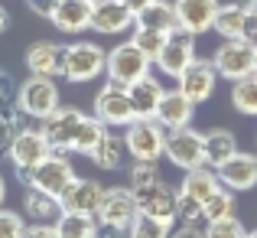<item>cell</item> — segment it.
<instances>
[{
	"mask_svg": "<svg viewBox=\"0 0 257 238\" xmlns=\"http://www.w3.org/2000/svg\"><path fill=\"white\" fill-rule=\"evenodd\" d=\"M241 39H247L251 46H257V13L247 7V17H244V30H241Z\"/></svg>",
	"mask_w": 257,
	"mask_h": 238,
	"instance_id": "obj_41",
	"label": "cell"
},
{
	"mask_svg": "<svg viewBox=\"0 0 257 238\" xmlns=\"http://www.w3.org/2000/svg\"><path fill=\"white\" fill-rule=\"evenodd\" d=\"M104 65H107V52L98 43L78 39V43L65 46L62 78H69L72 85H88V82H94L98 75H104Z\"/></svg>",
	"mask_w": 257,
	"mask_h": 238,
	"instance_id": "obj_3",
	"label": "cell"
},
{
	"mask_svg": "<svg viewBox=\"0 0 257 238\" xmlns=\"http://www.w3.org/2000/svg\"><path fill=\"white\" fill-rule=\"evenodd\" d=\"M163 92L166 88L160 85V78H153V75H144L140 82H134V85L127 88L131 105H134V118H157V108H160Z\"/></svg>",
	"mask_w": 257,
	"mask_h": 238,
	"instance_id": "obj_22",
	"label": "cell"
},
{
	"mask_svg": "<svg viewBox=\"0 0 257 238\" xmlns=\"http://www.w3.org/2000/svg\"><path fill=\"white\" fill-rule=\"evenodd\" d=\"M234 153H238V137H234L228 127H212V131H205V167L221 170Z\"/></svg>",
	"mask_w": 257,
	"mask_h": 238,
	"instance_id": "obj_23",
	"label": "cell"
},
{
	"mask_svg": "<svg viewBox=\"0 0 257 238\" xmlns=\"http://www.w3.org/2000/svg\"><path fill=\"white\" fill-rule=\"evenodd\" d=\"M94 118L104 127H127L131 121H137L134 118V105H131L127 88L107 82V85L94 95Z\"/></svg>",
	"mask_w": 257,
	"mask_h": 238,
	"instance_id": "obj_7",
	"label": "cell"
},
{
	"mask_svg": "<svg viewBox=\"0 0 257 238\" xmlns=\"http://www.w3.org/2000/svg\"><path fill=\"white\" fill-rule=\"evenodd\" d=\"M160 180H163V176L157 173V167H153V163H134V170H131V183H127V186H131L134 193H144V189L157 186Z\"/></svg>",
	"mask_w": 257,
	"mask_h": 238,
	"instance_id": "obj_35",
	"label": "cell"
},
{
	"mask_svg": "<svg viewBox=\"0 0 257 238\" xmlns=\"http://www.w3.org/2000/svg\"><path fill=\"white\" fill-rule=\"evenodd\" d=\"M131 43L137 46L140 52H144L150 62H157V56L163 52V46H166V33H157V30H147V26H134V36H131Z\"/></svg>",
	"mask_w": 257,
	"mask_h": 238,
	"instance_id": "obj_33",
	"label": "cell"
},
{
	"mask_svg": "<svg viewBox=\"0 0 257 238\" xmlns=\"http://www.w3.org/2000/svg\"><path fill=\"white\" fill-rule=\"evenodd\" d=\"M176 17H179V30L202 36L215 26V13H218V0H173Z\"/></svg>",
	"mask_w": 257,
	"mask_h": 238,
	"instance_id": "obj_14",
	"label": "cell"
},
{
	"mask_svg": "<svg viewBox=\"0 0 257 238\" xmlns=\"http://www.w3.org/2000/svg\"><path fill=\"white\" fill-rule=\"evenodd\" d=\"M166 127L157 118H137L124 127V144L134 163H157L166 157Z\"/></svg>",
	"mask_w": 257,
	"mask_h": 238,
	"instance_id": "obj_2",
	"label": "cell"
},
{
	"mask_svg": "<svg viewBox=\"0 0 257 238\" xmlns=\"http://www.w3.org/2000/svg\"><path fill=\"white\" fill-rule=\"evenodd\" d=\"M137 196H134L131 186H111L104 189L101 196V206H98V215L94 219L101 225H117V228H131V222L137 219Z\"/></svg>",
	"mask_w": 257,
	"mask_h": 238,
	"instance_id": "obj_10",
	"label": "cell"
},
{
	"mask_svg": "<svg viewBox=\"0 0 257 238\" xmlns=\"http://www.w3.org/2000/svg\"><path fill=\"white\" fill-rule=\"evenodd\" d=\"M88 4H101V0H88Z\"/></svg>",
	"mask_w": 257,
	"mask_h": 238,
	"instance_id": "obj_49",
	"label": "cell"
},
{
	"mask_svg": "<svg viewBox=\"0 0 257 238\" xmlns=\"http://www.w3.org/2000/svg\"><path fill=\"white\" fill-rule=\"evenodd\" d=\"M221 183H218V173H215L212 167H195V170H186V176H182V183H179V193L182 196H192V199H199L202 206H205V199L218 189Z\"/></svg>",
	"mask_w": 257,
	"mask_h": 238,
	"instance_id": "obj_25",
	"label": "cell"
},
{
	"mask_svg": "<svg viewBox=\"0 0 257 238\" xmlns=\"http://www.w3.org/2000/svg\"><path fill=\"white\" fill-rule=\"evenodd\" d=\"M124 153H127L124 137H120V134H114V131H107L88 157H91V163H94V167H101V170H117L120 160H124Z\"/></svg>",
	"mask_w": 257,
	"mask_h": 238,
	"instance_id": "obj_27",
	"label": "cell"
},
{
	"mask_svg": "<svg viewBox=\"0 0 257 238\" xmlns=\"http://www.w3.org/2000/svg\"><path fill=\"white\" fill-rule=\"evenodd\" d=\"M192 59H195V36L186 33V30H176V33L166 36V46H163V52L157 56V65H160L163 75L179 78V72L186 69Z\"/></svg>",
	"mask_w": 257,
	"mask_h": 238,
	"instance_id": "obj_13",
	"label": "cell"
},
{
	"mask_svg": "<svg viewBox=\"0 0 257 238\" xmlns=\"http://www.w3.org/2000/svg\"><path fill=\"white\" fill-rule=\"evenodd\" d=\"M120 4H124L127 10L134 13V17H137V13H144L147 7H150V4H157V0H120Z\"/></svg>",
	"mask_w": 257,
	"mask_h": 238,
	"instance_id": "obj_43",
	"label": "cell"
},
{
	"mask_svg": "<svg viewBox=\"0 0 257 238\" xmlns=\"http://www.w3.org/2000/svg\"><path fill=\"white\" fill-rule=\"evenodd\" d=\"M131 26H137V17L120 0H101V4H94V10H91V30L94 33L117 36V33H127Z\"/></svg>",
	"mask_w": 257,
	"mask_h": 238,
	"instance_id": "obj_15",
	"label": "cell"
},
{
	"mask_svg": "<svg viewBox=\"0 0 257 238\" xmlns=\"http://www.w3.org/2000/svg\"><path fill=\"white\" fill-rule=\"evenodd\" d=\"M75 180H78V176H75L72 160L65 157L62 150H52L49 157L33 170V183H30V186H36V189H43V193H49V196L59 199V196H62Z\"/></svg>",
	"mask_w": 257,
	"mask_h": 238,
	"instance_id": "obj_8",
	"label": "cell"
},
{
	"mask_svg": "<svg viewBox=\"0 0 257 238\" xmlns=\"http://www.w3.org/2000/svg\"><path fill=\"white\" fill-rule=\"evenodd\" d=\"M62 59H65V46L43 39V43H33L26 49V69H30V75L56 78L62 75Z\"/></svg>",
	"mask_w": 257,
	"mask_h": 238,
	"instance_id": "obj_20",
	"label": "cell"
},
{
	"mask_svg": "<svg viewBox=\"0 0 257 238\" xmlns=\"http://www.w3.org/2000/svg\"><path fill=\"white\" fill-rule=\"evenodd\" d=\"M82 118L85 114L78 111V108H62L59 105L49 118H43V127H39V131L46 134V140L52 144V150L72 153V144H75V134H78Z\"/></svg>",
	"mask_w": 257,
	"mask_h": 238,
	"instance_id": "obj_12",
	"label": "cell"
},
{
	"mask_svg": "<svg viewBox=\"0 0 257 238\" xmlns=\"http://www.w3.org/2000/svg\"><path fill=\"white\" fill-rule=\"evenodd\" d=\"M176 219L182 222V225H195L199 219H205V212H202V202L192 199V196H182L176 199Z\"/></svg>",
	"mask_w": 257,
	"mask_h": 238,
	"instance_id": "obj_38",
	"label": "cell"
},
{
	"mask_svg": "<svg viewBox=\"0 0 257 238\" xmlns=\"http://www.w3.org/2000/svg\"><path fill=\"white\" fill-rule=\"evenodd\" d=\"M101 196H104V186L98 180H85L78 176L62 196V212H82V215H98V206H101Z\"/></svg>",
	"mask_w": 257,
	"mask_h": 238,
	"instance_id": "obj_16",
	"label": "cell"
},
{
	"mask_svg": "<svg viewBox=\"0 0 257 238\" xmlns=\"http://www.w3.org/2000/svg\"><path fill=\"white\" fill-rule=\"evenodd\" d=\"M7 26H10V13L7 7H0V33H7Z\"/></svg>",
	"mask_w": 257,
	"mask_h": 238,
	"instance_id": "obj_45",
	"label": "cell"
},
{
	"mask_svg": "<svg viewBox=\"0 0 257 238\" xmlns=\"http://www.w3.org/2000/svg\"><path fill=\"white\" fill-rule=\"evenodd\" d=\"M52 153V144L46 140V134L39 127H23L20 134H13L10 144H7V157L17 167V176L23 186L33 183V170L39 167L46 157Z\"/></svg>",
	"mask_w": 257,
	"mask_h": 238,
	"instance_id": "obj_1",
	"label": "cell"
},
{
	"mask_svg": "<svg viewBox=\"0 0 257 238\" xmlns=\"http://www.w3.org/2000/svg\"><path fill=\"white\" fill-rule=\"evenodd\" d=\"M137 26H147V30H157V33H176L179 30V17H176V7L170 0H157L150 4L144 13H137Z\"/></svg>",
	"mask_w": 257,
	"mask_h": 238,
	"instance_id": "obj_26",
	"label": "cell"
},
{
	"mask_svg": "<svg viewBox=\"0 0 257 238\" xmlns=\"http://www.w3.org/2000/svg\"><path fill=\"white\" fill-rule=\"evenodd\" d=\"M215 85H218V72H215L212 59H199V56H195L192 62L179 72V78H176V88H179L186 98H192L195 105L212 98Z\"/></svg>",
	"mask_w": 257,
	"mask_h": 238,
	"instance_id": "obj_11",
	"label": "cell"
},
{
	"mask_svg": "<svg viewBox=\"0 0 257 238\" xmlns=\"http://www.w3.org/2000/svg\"><path fill=\"white\" fill-rule=\"evenodd\" d=\"M254 75H257V62H254Z\"/></svg>",
	"mask_w": 257,
	"mask_h": 238,
	"instance_id": "obj_50",
	"label": "cell"
},
{
	"mask_svg": "<svg viewBox=\"0 0 257 238\" xmlns=\"http://www.w3.org/2000/svg\"><path fill=\"white\" fill-rule=\"evenodd\" d=\"M26 4H30V10L36 13V17H43V20H52V13H56L59 0H26Z\"/></svg>",
	"mask_w": 257,
	"mask_h": 238,
	"instance_id": "obj_40",
	"label": "cell"
},
{
	"mask_svg": "<svg viewBox=\"0 0 257 238\" xmlns=\"http://www.w3.org/2000/svg\"><path fill=\"white\" fill-rule=\"evenodd\" d=\"M166 160L179 170H195L205 163V134L192 131V127H179V131L166 134Z\"/></svg>",
	"mask_w": 257,
	"mask_h": 238,
	"instance_id": "obj_9",
	"label": "cell"
},
{
	"mask_svg": "<svg viewBox=\"0 0 257 238\" xmlns=\"http://www.w3.org/2000/svg\"><path fill=\"white\" fill-rule=\"evenodd\" d=\"M17 105L26 118L33 121H43L49 118L52 111L59 108V85L56 78H46V75H30L26 82L17 85Z\"/></svg>",
	"mask_w": 257,
	"mask_h": 238,
	"instance_id": "obj_4",
	"label": "cell"
},
{
	"mask_svg": "<svg viewBox=\"0 0 257 238\" xmlns=\"http://www.w3.org/2000/svg\"><path fill=\"white\" fill-rule=\"evenodd\" d=\"M231 105H234V111L244 114V118H257V75H247V78L234 82Z\"/></svg>",
	"mask_w": 257,
	"mask_h": 238,
	"instance_id": "obj_30",
	"label": "cell"
},
{
	"mask_svg": "<svg viewBox=\"0 0 257 238\" xmlns=\"http://www.w3.org/2000/svg\"><path fill=\"white\" fill-rule=\"evenodd\" d=\"M23 212H26V219H33V222H52V225H56V219L62 215V202H59L56 196L36 189V186H26Z\"/></svg>",
	"mask_w": 257,
	"mask_h": 238,
	"instance_id": "obj_24",
	"label": "cell"
},
{
	"mask_svg": "<svg viewBox=\"0 0 257 238\" xmlns=\"http://www.w3.org/2000/svg\"><path fill=\"white\" fill-rule=\"evenodd\" d=\"M104 75H107V82H114V85L131 88L134 82H140L144 75H150V59H147L144 52H140L137 46L127 39V43L114 46V49L107 52Z\"/></svg>",
	"mask_w": 257,
	"mask_h": 238,
	"instance_id": "obj_6",
	"label": "cell"
},
{
	"mask_svg": "<svg viewBox=\"0 0 257 238\" xmlns=\"http://www.w3.org/2000/svg\"><path fill=\"white\" fill-rule=\"evenodd\" d=\"M23 238H59V232H56L52 222H33V225L26 228Z\"/></svg>",
	"mask_w": 257,
	"mask_h": 238,
	"instance_id": "obj_39",
	"label": "cell"
},
{
	"mask_svg": "<svg viewBox=\"0 0 257 238\" xmlns=\"http://www.w3.org/2000/svg\"><path fill=\"white\" fill-rule=\"evenodd\" d=\"M26 228H30V225H26L23 215L0 206V238H23Z\"/></svg>",
	"mask_w": 257,
	"mask_h": 238,
	"instance_id": "obj_36",
	"label": "cell"
},
{
	"mask_svg": "<svg viewBox=\"0 0 257 238\" xmlns=\"http://www.w3.org/2000/svg\"><path fill=\"white\" fill-rule=\"evenodd\" d=\"M195 118V101L186 98L179 88H166L163 98H160L157 108V121L166 127V131H179V127H189Z\"/></svg>",
	"mask_w": 257,
	"mask_h": 238,
	"instance_id": "obj_17",
	"label": "cell"
},
{
	"mask_svg": "<svg viewBox=\"0 0 257 238\" xmlns=\"http://www.w3.org/2000/svg\"><path fill=\"white\" fill-rule=\"evenodd\" d=\"M170 222H160V219H150V215L137 212V219L131 222V228H127V238H170Z\"/></svg>",
	"mask_w": 257,
	"mask_h": 238,
	"instance_id": "obj_34",
	"label": "cell"
},
{
	"mask_svg": "<svg viewBox=\"0 0 257 238\" xmlns=\"http://www.w3.org/2000/svg\"><path fill=\"white\" fill-rule=\"evenodd\" d=\"M91 10L94 4H88V0H59L56 13H52V26L59 33H69V36L85 33L91 30Z\"/></svg>",
	"mask_w": 257,
	"mask_h": 238,
	"instance_id": "obj_21",
	"label": "cell"
},
{
	"mask_svg": "<svg viewBox=\"0 0 257 238\" xmlns=\"http://www.w3.org/2000/svg\"><path fill=\"white\" fill-rule=\"evenodd\" d=\"M94 238H127V228H117V225H101L98 222V235Z\"/></svg>",
	"mask_w": 257,
	"mask_h": 238,
	"instance_id": "obj_42",
	"label": "cell"
},
{
	"mask_svg": "<svg viewBox=\"0 0 257 238\" xmlns=\"http://www.w3.org/2000/svg\"><path fill=\"white\" fill-rule=\"evenodd\" d=\"M254 62H257V46H251L247 39H221V46L212 52V65L218 78L228 82L254 75Z\"/></svg>",
	"mask_w": 257,
	"mask_h": 238,
	"instance_id": "obj_5",
	"label": "cell"
},
{
	"mask_svg": "<svg viewBox=\"0 0 257 238\" xmlns=\"http://www.w3.org/2000/svg\"><path fill=\"white\" fill-rule=\"evenodd\" d=\"M104 134H107V127L101 124L98 118H88V114H85L82 124H78V134H75V144H72V153H85V157H88V153L98 147V140L104 137Z\"/></svg>",
	"mask_w": 257,
	"mask_h": 238,
	"instance_id": "obj_31",
	"label": "cell"
},
{
	"mask_svg": "<svg viewBox=\"0 0 257 238\" xmlns=\"http://www.w3.org/2000/svg\"><path fill=\"white\" fill-rule=\"evenodd\" d=\"M4 199H7V183H4V176H0V206H4Z\"/></svg>",
	"mask_w": 257,
	"mask_h": 238,
	"instance_id": "obj_46",
	"label": "cell"
},
{
	"mask_svg": "<svg viewBox=\"0 0 257 238\" xmlns=\"http://www.w3.org/2000/svg\"><path fill=\"white\" fill-rule=\"evenodd\" d=\"M56 232L59 238H94L98 235V219L82 212H62L56 219Z\"/></svg>",
	"mask_w": 257,
	"mask_h": 238,
	"instance_id": "obj_29",
	"label": "cell"
},
{
	"mask_svg": "<svg viewBox=\"0 0 257 238\" xmlns=\"http://www.w3.org/2000/svg\"><path fill=\"white\" fill-rule=\"evenodd\" d=\"M244 17H247V7L244 4H221L218 13H215V26H212V30L218 33L221 39H241Z\"/></svg>",
	"mask_w": 257,
	"mask_h": 238,
	"instance_id": "obj_28",
	"label": "cell"
},
{
	"mask_svg": "<svg viewBox=\"0 0 257 238\" xmlns=\"http://www.w3.org/2000/svg\"><path fill=\"white\" fill-rule=\"evenodd\" d=\"M247 228L241 225L238 219H218V222H208L205 225V238H244Z\"/></svg>",
	"mask_w": 257,
	"mask_h": 238,
	"instance_id": "obj_37",
	"label": "cell"
},
{
	"mask_svg": "<svg viewBox=\"0 0 257 238\" xmlns=\"http://www.w3.org/2000/svg\"><path fill=\"white\" fill-rule=\"evenodd\" d=\"M244 238H257V232H247V235H244Z\"/></svg>",
	"mask_w": 257,
	"mask_h": 238,
	"instance_id": "obj_48",
	"label": "cell"
},
{
	"mask_svg": "<svg viewBox=\"0 0 257 238\" xmlns=\"http://www.w3.org/2000/svg\"><path fill=\"white\" fill-rule=\"evenodd\" d=\"M202 212H205V222H218V219H231L234 215V193L228 186H218L212 196L205 199V206H202Z\"/></svg>",
	"mask_w": 257,
	"mask_h": 238,
	"instance_id": "obj_32",
	"label": "cell"
},
{
	"mask_svg": "<svg viewBox=\"0 0 257 238\" xmlns=\"http://www.w3.org/2000/svg\"><path fill=\"white\" fill-rule=\"evenodd\" d=\"M215 173H218V183L228 186L231 193L254 189L257 186V157H254V153H241L238 150L221 170H215Z\"/></svg>",
	"mask_w": 257,
	"mask_h": 238,
	"instance_id": "obj_19",
	"label": "cell"
},
{
	"mask_svg": "<svg viewBox=\"0 0 257 238\" xmlns=\"http://www.w3.org/2000/svg\"><path fill=\"white\" fill-rule=\"evenodd\" d=\"M247 7H251V10L257 13V0H247Z\"/></svg>",
	"mask_w": 257,
	"mask_h": 238,
	"instance_id": "obj_47",
	"label": "cell"
},
{
	"mask_svg": "<svg viewBox=\"0 0 257 238\" xmlns=\"http://www.w3.org/2000/svg\"><path fill=\"white\" fill-rule=\"evenodd\" d=\"M137 196V209L144 215H150V219H160V222H176V199H179V193L170 189L163 180L157 183V186L144 189V193H134Z\"/></svg>",
	"mask_w": 257,
	"mask_h": 238,
	"instance_id": "obj_18",
	"label": "cell"
},
{
	"mask_svg": "<svg viewBox=\"0 0 257 238\" xmlns=\"http://www.w3.org/2000/svg\"><path fill=\"white\" fill-rule=\"evenodd\" d=\"M170 238H205V232H202L199 225H182L176 235H170Z\"/></svg>",
	"mask_w": 257,
	"mask_h": 238,
	"instance_id": "obj_44",
	"label": "cell"
}]
</instances>
